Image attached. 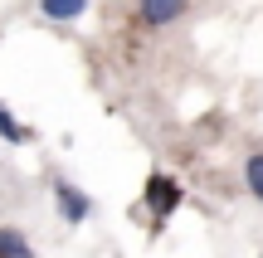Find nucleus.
Returning a JSON list of instances; mask_svg holds the SVG:
<instances>
[{
  "label": "nucleus",
  "instance_id": "nucleus-1",
  "mask_svg": "<svg viewBox=\"0 0 263 258\" xmlns=\"http://www.w3.org/2000/svg\"><path fill=\"white\" fill-rule=\"evenodd\" d=\"M176 205H180V185L171 181V175H151L146 181V210L156 214V220H166Z\"/></svg>",
  "mask_w": 263,
  "mask_h": 258
},
{
  "label": "nucleus",
  "instance_id": "nucleus-2",
  "mask_svg": "<svg viewBox=\"0 0 263 258\" xmlns=\"http://www.w3.org/2000/svg\"><path fill=\"white\" fill-rule=\"evenodd\" d=\"M54 195H59V210H64V220H68V224L88 220V195H83V190H73L68 181H54Z\"/></svg>",
  "mask_w": 263,
  "mask_h": 258
},
{
  "label": "nucleus",
  "instance_id": "nucleus-3",
  "mask_svg": "<svg viewBox=\"0 0 263 258\" xmlns=\"http://www.w3.org/2000/svg\"><path fill=\"white\" fill-rule=\"evenodd\" d=\"M180 10H185V0H141V25H171V19H180Z\"/></svg>",
  "mask_w": 263,
  "mask_h": 258
},
{
  "label": "nucleus",
  "instance_id": "nucleus-4",
  "mask_svg": "<svg viewBox=\"0 0 263 258\" xmlns=\"http://www.w3.org/2000/svg\"><path fill=\"white\" fill-rule=\"evenodd\" d=\"M39 10H44L49 19H78L88 10V0H39Z\"/></svg>",
  "mask_w": 263,
  "mask_h": 258
},
{
  "label": "nucleus",
  "instance_id": "nucleus-5",
  "mask_svg": "<svg viewBox=\"0 0 263 258\" xmlns=\"http://www.w3.org/2000/svg\"><path fill=\"white\" fill-rule=\"evenodd\" d=\"M0 258H29V244H25V234H15V229H0Z\"/></svg>",
  "mask_w": 263,
  "mask_h": 258
},
{
  "label": "nucleus",
  "instance_id": "nucleus-6",
  "mask_svg": "<svg viewBox=\"0 0 263 258\" xmlns=\"http://www.w3.org/2000/svg\"><path fill=\"white\" fill-rule=\"evenodd\" d=\"M244 181H249V190L263 200V156H249V166H244Z\"/></svg>",
  "mask_w": 263,
  "mask_h": 258
},
{
  "label": "nucleus",
  "instance_id": "nucleus-7",
  "mask_svg": "<svg viewBox=\"0 0 263 258\" xmlns=\"http://www.w3.org/2000/svg\"><path fill=\"white\" fill-rule=\"evenodd\" d=\"M0 136H10V142H29V132H25V127H20L15 117L5 112V107H0Z\"/></svg>",
  "mask_w": 263,
  "mask_h": 258
}]
</instances>
